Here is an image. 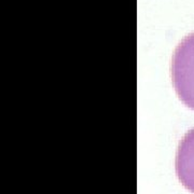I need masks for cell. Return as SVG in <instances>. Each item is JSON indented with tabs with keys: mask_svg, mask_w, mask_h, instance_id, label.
Instances as JSON below:
<instances>
[{
	"mask_svg": "<svg viewBox=\"0 0 194 194\" xmlns=\"http://www.w3.org/2000/svg\"><path fill=\"white\" fill-rule=\"evenodd\" d=\"M171 78L180 101L194 110V32L185 37L175 51Z\"/></svg>",
	"mask_w": 194,
	"mask_h": 194,
	"instance_id": "1",
	"label": "cell"
},
{
	"mask_svg": "<svg viewBox=\"0 0 194 194\" xmlns=\"http://www.w3.org/2000/svg\"><path fill=\"white\" fill-rule=\"evenodd\" d=\"M175 166L181 185L194 193V128L189 130L179 142Z\"/></svg>",
	"mask_w": 194,
	"mask_h": 194,
	"instance_id": "2",
	"label": "cell"
}]
</instances>
